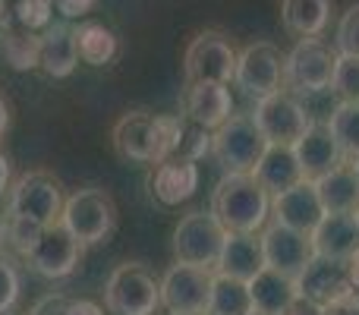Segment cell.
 Returning a JSON list of instances; mask_svg holds the SVG:
<instances>
[{"mask_svg":"<svg viewBox=\"0 0 359 315\" xmlns=\"http://www.w3.org/2000/svg\"><path fill=\"white\" fill-rule=\"evenodd\" d=\"M211 215L227 234H262L271 217V196L252 173H224L211 192Z\"/></svg>","mask_w":359,"mask_h":315,"instance_id":"1","label":"cell"},{"mask_svg":"<svg viewBox=\"0 0 359 315\" xmlns=\"http://www.w3.org/2000/svg\"><path fill=\"white\" fill-rule=\"evenodd\" d=\"M104 309L111 315H155L161 309V281L139 262H123L107 274Z\"/></svg>","mask_w":359,"mask_h":315,"instance_id":"2","label":"cell"},{"mask_svg":"<svg viewBox=\"0 0 359 315\" xmlns=\"http://www.w3.org/2000/svg\"><path fill=\"white\" fill-rule=\"evenodd\" d=\"M60 224L82 243V246H98L117 227V205H114L111 192L101 186H86L67 196L63 202Z\"/></svg>","mask_w":359,"mask_h":315,"instance_id":"3","label":"cell"},{"mask_svg":"<svg viewBox=\"0 0 359 315\" xmlns=\"http://www.w3.org/2000/svg\"><path fill=\"white\" fill-rule=\"evenodd\" d=\"M63 186L48 170H29L10 186V217H22L38 227H54L63 215Z\"/></svg>","mask_w":359,"mask_h":315,"instance_id":"4","label":"cell"},{"mask_svg":"<svg viewBox=\"0 0 359 315\" xmlns=\"http://www.w3.org/2000/svg\"><path fill=\"white\" fill-rule=\"evenodd\" d=\"M268 142L259 133L252 114H233L224 126L211 133V155L224 173H252L265 155Z\"/></svg>","mask_w":359,"mask_h":315,"instance_id":"5","label":"cell"},{"mask_svg":"<svg viewBox=\"0 0 359 315\" xmlns=\"http://www.w3.org/2000/svg\"><path fill=\"white\" fill-rule=\"evenodd\" d=\"M224 240H227V230L221 227V221L208 208V211H189V215L180 217L170 246H174L177 262L215 272L217 259H221Z\"/></svg>","mask_w":359,"mask_h":315,"instance_id":"6","label":"cell"},{"mask_svg":"<svg viewBox=\"0 0 359 315\" xmlns=\"http://www.w3.org/2000/svg\"><path fill=\"white\" fill-rule=\"evenodd\" d=\"M252 120L268 145H290V149L309 133V126L316 123L312 114L306 111V105H299L297 95L284 92V88L268 95V98L255 101Z\"/></svg>","mask_w":359,"mask_h":315,"instance_id":"7","label":"cell"},{"mask_svg":"<svg viewBox=\"0 0 359 315\" xmlns=\"http://www.w3.org/2000/svg\"><path fill=\"white\" fill-rule=\"evenodd\" d=\"M337 51H331L318 38H299L284 57V82L299 95L328 92L334 79Z\"/></svg>","mask_w":359,"mask_h":315,"instance_id":"8","label":"cell"},{"mask_svg":"<svg viewBox=\"0 0 359 315\" xmlns=\"http://www.w3.org/2000/svg\"><path fill=\"white\" fill-rule=\"evenodd\" d=\"M233 82L236 88H243V95L255 101L280 92V86H284V54L271 41L246 44L236 54Z\"/></svg>","mask_w":359,"mask_h":315,"instance_id":"9","label":"cell"},{"mask_svg":"<svg viewBox=\"0 0 359 315\" xmlns=\"http://www.w3.org/2000/svg\"><path fill=\"white\" fill-rule=\"evenodd\" d=\"M236 69V51L221 32H202L189 41L183 54L186 82H221L230 86Z\"/></svg>","mask_w":359,"mask_h":315,"instance_id":"10","label":"cell"},{"mask_svg":"<svg viewBox=\"0 0 359 315\" xmlns=\"http://www.w3.org/2000/svg\"><path fill=\"white\" fill-rule=\"evenodd\" d=\"M211 281H215V272H208V268L174 262L161 278V306L177 315H205Z\"/></svg>","mask_w":359,"mask_h":315,"instance_id":"11","label":"cell"},{"mask_svg":"<svg viewBox=\"0 0 359 315\" xmlns=\"http://www.w3.org/2000/svg\"><path fill=\"white\" fill-rule=\"evenodd\" d=\"M82 249L86 246H82L63 224H54V227H44L41 240L25 255V265L48 281H60L76 272V265H79V259H82Z\"/></svg>","mask_w":359,"mask_h":315,"instance_id":"12","label":"cell"},{"mask_svg":"<svg viewBox=\"0 0 359 315\" xmlns=\"http://www.w3.org/2000/svg\"><path fill=\"white\" fill-rule=\"evenodd\" d=\"M262 240V255H265V268H274L280 274H290V278H299L303 268L316 259V249H312V236L299 234L293 227H284V224H265L259 234Z\"/></svg>","mask_w":359,"mask_h":315,"instance_id":"13","label":"cell"},{"mask_svg":"<svg viewBox=\"0 0 359 315\" xmlns=\"http://www.w3.org/2000/svg\"><path fill=\"white\" fill-rule=\"evenodd\" d=\"M180 105H183L186 123H196L208 133H215L233 117V95H230V86H221V82H186Z\"/></svg>","mask_w":359,"mask_h":315,"instance_id":"14","label":"cell"},{"mask_svg":"<svg viewBox=\"0 0 359 315\" xmlns=\"http://www.w3.org/2000/svg\"><path fill=\"white\" fill-rule=\"evenodd\" d=\"M271 217H274V224L293 227V230H299V234H312V230L318 227V221L325 217L316 183H312V180H299L297 186L271 196Z\"/></svg>","mask_w":359,"mask_h":315,"instance_id":"15","label":"cell"},{"mask_svg":"<svg viewBox=\"0 0 359 315\" xmlns=\"http://www.w3.org/2000/svg\"><path fill=\"white\" fill-rule=\"evenodd\" d=\"M299 287V300H309L316 306H328L334 300H341L344 293H350V274H347V262H334V259H316L303 268V274L297 278Z\"/></svg>","mask_w":359,"mask_h":315,"instance_id":"16","label":"cell"},{"mask_svg":"<svg viewBox=\"0 0 359 315\" xmlns=\"http://www.w3.org/2000/svg\"><path fill=\"white\" fill-rule=\"evenodd\" d=\"M151 196L158 199L161 205L174 208V205H183L196 196L198 189V164L189 158H168L161 164H155V173L149 180Z\"/></svg>","mask_w":359,"mask_h":315,"instance_id":"17","label":"cell"},{"mask_svg":"<svg viewBox=\"0 0 359 315\" xmlns=\"http://www.w3.org/2000/svg\"><path fill=\"white\" fill-rule=\"evenodd\" d=\"M293 155L299 161V170H303V180H322L325 173H331L334 167L344 164V152L341 145L334 142V136L328 133L325 123H312L309 133L293 145Z\"/></svg>","mask_w":359,"mask_h":315,"instance_id":"18","label":"cell"},{"mask_svg":"<svg viewBox=\"0 0 359 315\" xmlns=\"http://www.w3.org/2000/svg\"><path fill=\"white\" fill-rule=\"evenodd\" d=\"M309 236H312L316 255L347 262L359 249V217L356 215H325Z\"/></svg>","mask_w":359,"mask_h":315,"instance_id":"19","label":"cell"},{"mask_svg":"<svg viewBox=\"0 0 359 315\" xmlns=\"http://www.w3.org/2000/svg\"><path fill=\"white\" fill-rule=\"evenodd\" d=\"M76 67H79L76 25L50 22L48 29L41 32V57H38V69H44L50 79H67Z\"/></svg>","mask_w":359,"mask_h":315,"instance_id":"20","label":"cell"},{"mask_svg":"<svg viewBox=\"0 0 359 315\" xmlns=\"http://www.w3.org/2000/svg\"><path fill=\"white\" fill-rule=\"evenodd\" d=\"M249 297H252V309L262 315H284L299 300L297 278L280 274L274 268H262L252 281H249Z\"/></svg>","mask_w":359,"mask_h":315,"instance_id":"21","label":"cell"},{"mask_svg":"<svg viewBox=\"0 0 359 315\" xmlns=\"http://www.w3.org/2000/svg\"><path fill=\"white\" fill-rule=\"evenodd\" d=\"M265 268V255H262V240L255 234H227L221 249V259L215 265V274H227V278L252 281L255 274Z\"/></svg>","mask_w":359,"mask_h":315,"instance_id":"22","label":"cell"},{"mask_svg":"<svg viewBox=\"0 0 359 315\" xmlns=\"http://www.w3.org/2000/svg\"><path fill=\"white\" fill-rule=\"evenodd\" d=\"M316 192L325 215H359V180L353 164H341L316 180Z\"/></svg>","mask_w":359,"mask_h":315,"instance_id":"23","label":"cell"},{"mask_svg":"<svg viewBox=\"0 0 359 315\" xmlns=\"http://www.w3.org/2000/svg\"><path fill=\"white\" fill-rule=\"evenodd\" d=\"M252 177L259 180V186L268 196H278V192L297 186L303 180V170H299V161L290 145H268L262 161L255 164Z\"/></svg>","mask_w":359,"mask_h":315,"instance_id":"24","label":"cell"},{"mask_svg":"<svg viewBox=\"0 0 359 315\" xmlns=\"http://www.w3.org/2000/svg\"><path fill=\"white\" fill-rule=\"evenodd\" d=\"M151 114L149 111H130L114 126V152L123 161H139L151 164Z\"/></svg>","mask_w":359,"mask_h":315,"instance_id":"25","label":"cell"},{"mask_svg":"<svg viewBox=\"0 0 359 315\" xmlns=\"http://www.w3.org/2000/svg\"><path fill=\"white\" fill-rule=\"evenodd\" d=\"M331 0H280V22L297 38H318L328 29Z\"/></svg>","mask_w":359,"mask_h":315,"instance_id":"26","label":"cell"},{"mask_svg":"<svg viewBox=\"0 0 359 315\" xmlns=\"http://www.w3.org/2000/svg\"><path fill=\"white\" fill-rule=\"evenodd\" d=\"M76 51H79V63L86 67H107L120 54V41L107 25L86 19L76 25Z\"/></svg>","mask_w":359,"mask_h":315,"instance_id":"27","label":"cell"},{"mask_svg":"<svg viewBox=\"0 0 359 315\" xmlns=\"http://www.w3.org/2000/svg\"><path fill=\"white\" fill-rule=\"evenodd\" d=\"M0 57L10 69L16 73H29L38 69V57H41V35L19 29L16 22L0 25Z\"/></svg>","mask_w":359,"mask_h":315,"instance_id":"28","label":"cell"},{"mask_svg":"<svg viewBox=\"0 0 359 315\" xmlns=\"http://www.w3.org/2000/svg\"><path fill=\"white\" fill-rule=\"evenodd\" d=\"M249 312H252V297H249L246 281L227 278V274H215L205 315H249Z\"/></svg>","mask_w":359,"mask_h":315,"instance_id":"29","label":"cell"},{"mask_svg":"<svg viewBox=\"0 0 359 315\" xmlns=\"http://www.w3.org/2000/svg\"><path fill=\"white\" fill-rule=\"evenodd\" d=\"M186 133V120L177 114H151V164L180 155V142Z\"/></svg>","mask_w":359,"mask_h":315,"instance_id":"30","label":"cell"},{"mask_svg":"<svg viewBox=\"0 0 359 315\" xmlns=\"http://www.w3.org/2000/svg\"><path fill=\"white\" fill-rule=\"evenodd\" d=\"M325 126L341 145L344 158H359V101H337Z\"/></svg>","mask_w":359,"mask_h":315,"instance_id":"31","label":"cell"},{"mask_svg":"<svg viewBox=\"0 0 359 315\" xmlns=\"http://www.w3.org/2000/svg\"><path fill=\"white\" fill-rule=\"evenodd\" d=\"M54 0H16V10H13V22L19 29L32 32V35H41L50 22H54Z\"/></svg>","mask_w":359,"mask_h":315,"instance_id":"32","label":"cell"},{"mask_svg":"<svg viewBox=\"0 0 359 315\" xmlns=\"http://www.w3.org/2000/svg\"><path fill=\"white\" fill-rule=\"evenodd\" d=\"M331 92H334L341 101H359V57H341L337 54Z\"/></svg>","mask_w":359,"mask_h":315,"instance_id":"33","label":"cell"},{"mask_svg":"<svg viewBox=\"0 0 359 315\" xmlns=\"http://www.w3.org/2000/svg\"><path fill=\"white\" fill-rule=\"evenodd\" d=\"M334 51L341 57H359V4H353L341 16L334 32Z\"/></svg>","mask_w":359,"mask_h":315,"instance_id":"34","label":"cell"},{"mask_svg":"<svg viewBox=\"0 0 359 315\" xmlns=\"http://www.w3.org/2000/svg\"><path fill=\"white\" fill-rule=\"evenodd\" d=\"M10 217V215H6ZM44 227H38V224L32 221H22V217H10V230H6V246L13 249V253H19L25 259V255L35 249V243L41 240Z\"/></svg>","mask_w":359,"mask_h":315,"instance_id":"35","label":"cell"},{"mask_svg":"<svg viewBox=\"0 0 359 315\" xmlns=\"http://www.w3.org/2000/svg\"><path fill=\"white\" fill-rule=\"evenodd\" d=\"M19 290H22V278H19L16 265L0 253V315L13 312V306L19 303Z\"/></svg>","mask_w":359,"mask_h":315,"instance_id":"36","label":"cell"},{"mask_svg":"<svg viewBox=\"0 0 359 315\" xmlns=\"http://www.w3.org/2000/svg\"><path fill=\"white\" fill-rule=\"evenodd\" d=\"M211 152V133L202 130L196 123H186V133H183V142H180V158H189V161H198L202 155Z\"/></svg>","mask_w":359,"mask_h":315,"instance_id":"37","label":"cell"},{"mask_svg":"<svg viewBox=\"0 0 359 315\" xmlns=\"http://www.w3.org/2000/svg\"><path fill=\"white\" fill-rule=\"evenodd\" d=\"M95 0H54V10L63 16V22H73V19H82L86 13H92Z\"/></svg>","mask_w":359,"mask_h":315,"instance_id":"38","label":"cell"},{"mask_svg":"<svg viewBox=\"0 0 359 315\" xmlns=\"http://www.w3.org/2000/svg\"><path fill=\"white\" fill-rule=\"evenodd\" d=\"M67 306H69V297H63V293H48L44 300H38L35 309L29 315H67Z\"/></svg>","mask_w":359,"mask_h":315,"instance_id":"39","label":"cell"},{"mask_svg":"<svg viewBox=\"0 0 359 315\" xmlns=\"http://www.w3.org/2000/svg\"><path fill=\"white\" fill-rule=\"evenodd\" d=\"M322 315H359V293L350 290L341 300H334V303L322 306Z\"/></svg>","mask_w":359,"mask_h":315,"instance_id":"40","label":"cell"},{"mask_svg":"<svg viewBox=\"0 0 359 315\" xmlns=\"http://www.w3.org/2000/svg\"><path fill=\"white\" fill-rule=\"evenodd\" d=\"M67 315H104V306L95 300H69Z\"/></svg>","mask_w":359,"mask_h":315,"instance_id":"41","label":"cell"},{"mask_svg":"<svg viewBox=\"0 0 359 315\" xmlns=\"http://www.w3.org/2000/svg\"><path fill=\"white\" fill-rule=\"evenodd\" d=\"M284 315H322V306L309 303V300H297Z\"/></svg>","mask_w":359,"mask_h":315,"instance_id":"42","label":"cell"},{"mask_svg":"<svg viewBox=\"0 0 359 315\" xmlns=\"http://www.w3.org/2000/svg\"><path fill=\"white\" fill-rule=\"evenodd\" d=\"M10 177H13L10 158H6V155H4V149H0V196H4V192L10 189Z\"/></svg>","mask_w":359,"mask_h":315,"instance_id":"43","label":"cell"},{"mask_svg":"<svg viewBox=\"0 0 359 315\" xmlns=\"http://www.w3.org/2000/svg\"><path fill=\"white\" fill-rule=\"evenodd\" d=\"M347 274H350V287L359 293V249L347 259Z\"/></svg>","mask_w":359,"mask_h":315,"instance_id":"44","label":"cell"},{"mask_svg":"<svg viewBox=\"0 0 359 315\" xmlns=\"http://www.w3.org/2000/svg\"><path fill=\"white\" fill-rule=\"evenodd\" d=\"M6 130H10V101H6V95L0 92V139L6 136Z\"/></svg>","mask_w":359,"mask_h":315,"instance_id":"45","label":"cell"},{"mask_svg":"<svg viewBox=\"0 0 359 315\" xmlns=\"http://www.w3.org/2000/svg\"><path fill=\"white\" fill-rule=\"evenodd\" d=\"M6 230H10V217L0 215V246H6Z\"/></svg>","mask_w":359,"mask_h":315,"instance_id":"46","label":"cell"},{"mask_svg":"<svg viewBox=\"0 0 359 315\" xmlns=\"http://www.w3.org/2000/svg\"><path fill=\"white\" fill-rule=\"evenodd\" d=\"M353 173H356V180H359V158H353Z\"/></svg>","mask_w":359,"mask_h":315,"instance_id":"47","label":"cell"},{"mask_svg":"<svg viewBox=\"0 0 359 315\" xmlns=\"http://www.w3.org/2000/svg\"><path fill=\"white\" fill-rule=\"evenodd\" d=\"M0 19H4V0H0Z\"/></svg>","mask_w":359,"mask_h":315,"instance_id":"48","label":"cell"},{"mask_svg":"<svg viewBox=\"0 0 359 315\" xmlns=\"http://www.w3.org/2000/svg\"><path fill=\"white\" fill-rule=\"evenodd\" d=\"M249 315H262V312H255V309H252V312H249Z\"/></svg>","mask_w":359,"mask_h":315,"instance_id":"49","label":"cell"},{"mask_svg":"<svg viewBox=\"0 0 359 315\" xmlns=\"http://www.w3.org/2000/svg\"><path fill=\"white\" fill-rule=\"evenodd\" d=\"M6 315H16V312H6Z\"/></svg>","mask_w":359,"mask_h":315,"instance_id":"50","label":"cell"},{"mask_svg":"<svg viewBox=\"0 0 359 315\" xmlns=\"http://www.w3.org/2000/svg\"><path fill=\"white\" fill-rule=\"evenodd\" d=\"M168 315H177V312H168Z\"/></svg>","mask_w":359,"mask_h":315,"instance_id":"51","label":"cell"}]
</instances>
